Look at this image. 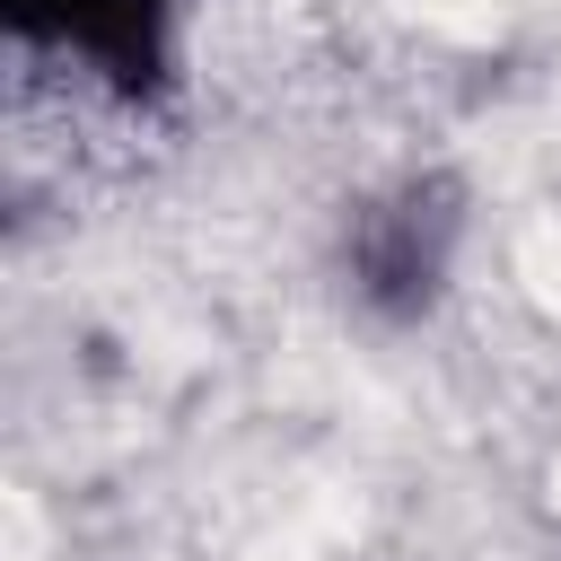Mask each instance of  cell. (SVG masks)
Wrapping results in <instances>:
<instances>
[{"mask_svg":"<svg viewBox=\"0 0 561 561\" xmlns=\"http://www.w3.org/2000/svg\"><path fill=\"white\" fill-rule=\"evenodd\" d=\"M9 18L26 44H53L114 88H149L167 70L184 0H9Z\"/></svg>","mask_w":561,"mask_h":561,"instance_id":"obj_1","label":"cell"},{"mask_svg":"<svg viewBox=\"0 0 561 561\" xmlns=\"http://www.w3.org/2000/svg\"><path fill=\"white\" fill-rule=\"evenodd\" d=\"M447 245H456V210L430 184H403L394 202H368L351 219V280H359V298L412 316V307H430Z\"/></svg>","mask_w":561,"mask_h":561,"instance_id":"obj_2","label":"cell"}]
</instances>
